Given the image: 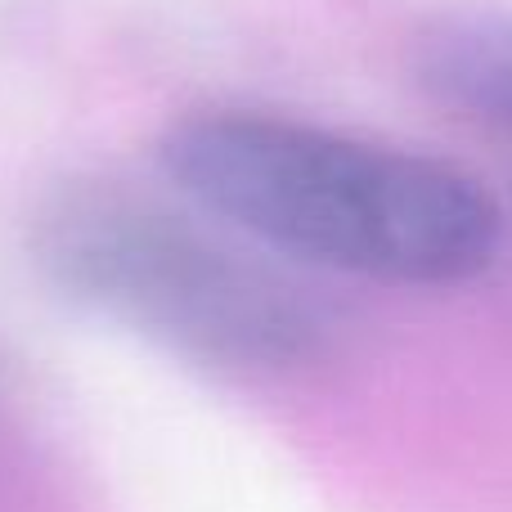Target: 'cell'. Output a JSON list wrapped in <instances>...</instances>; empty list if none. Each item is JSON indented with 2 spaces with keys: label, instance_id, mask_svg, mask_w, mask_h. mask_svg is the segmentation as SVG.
<instances>
[{
  "label": "cell",
  "instance_id": "1",
  "mask_svg": "<svg viewBox=\"0 0 512 512\" xmlns=\"http://www.w3.org/2000/svg\"><path fill=\"white\" fill-rule=\"evenodd\" d=\"M162 167L248 239L387 288H463L504 248V207L472 171L297 117L189 113Z\"/></svg>",
  "mask_w": 512,
  "mask_h": 512
},
{
  "label": "cell",
  "instance_id": "2",
  "mask_svg": "<svg viewBox=\"0 0 512 512\" xmlns=\"http://www.w3.org/2000/svg\"><path fill=\"white\" fill-rule=\"evenodd\" d=\"M41 274L198 364L292 373L328 351V315L279 270L117 180L59 185L32 221Z\"/></svg>",
  "mask_w": 512,
  "mask_h": 512
},
{
  "label": "cell",
  "instance_id": "3",
  "mask_svg": "<svg viewBox=\"0 0 512 512\" xmlns=\"http://www.w3.org/2000/svg\"><path fill=\"white\" fill-rule=\"evenodd\" d=\"M414 81L436 108L512 144V9L432 23L414 45Z\"/></svg>",
  "mask_w": 512,
  "mask_h": 512
}]
</instances>
